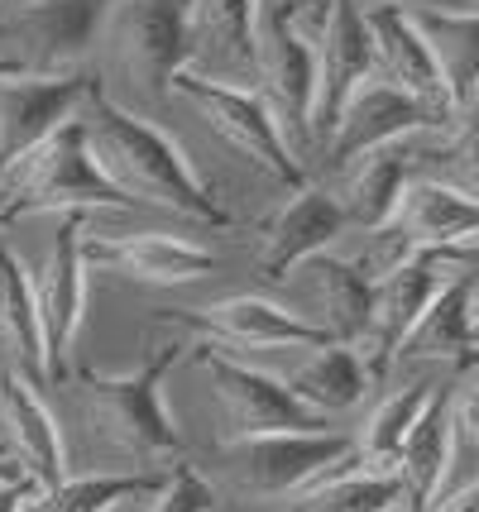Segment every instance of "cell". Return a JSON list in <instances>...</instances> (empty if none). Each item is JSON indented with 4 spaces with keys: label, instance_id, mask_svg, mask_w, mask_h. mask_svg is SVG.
<instances>
[{
    "label": "cell",
    "instance_id": "cell-1",
    "mask_svg": "<svg viewBox=\"0 0 479 512\" xmlns=\"http://www.w3.org/2000/svg\"><path fill=\"white\" fill-rule=\"evenodd\" d=\"M72 115L82 125L96 173L130 206H159V211H173V216L197 225H216V230L235 225V216L216 201V192L206 187L183 144L168 130H159L149 115L120 106L96 77L87 82Z\"/></svg>",
    "mask_w": 479,
    "mask_h": 512
},
{
    "label": "cell",
    "instance_id": "cell-25",
    "mask_svg": "<svg viewBox=\"0 0 479 512\" xmlns=\"http://www.w3.org/2000/svg\"><path fill=\"white\" fill-rule=\"evenodd\" d=\"M403 359H451L456 369H475V273L436 292L398 345V364Z\"/></svg>",
    "mask_w": 479,
    "mask_h": 512
},
{
    "label": "cell",
    "instance_id": "cell-6",
    "mask_svg": "<svg viewBox=\"0 0 479 512\" xmlns=\"http://www.w3.org/2000/svg\"><path fill=\"white\" fill-rule=\"evenodd\" d=\"M111 0H0V58L24 77L87 72Z\"/></svg>",
    "mask_w": 479,
    "mask_h": 512
},
{
    "label": "cell",
    "instance_id": "cell-5",
    "mask_svg": "<svg viewBox=\"0 0 479 512\" xmlns=\"http://www.w3.org/2000/svg\"><path fill=\"white\" fill-rule=\"evenodd\" d=\"M187 10L192 0H111L106 5L96 44H106L111 67L149 106H163L173 77L192 67Z\"/></svg>",
    "mask_w": 479,
    "mask_h": 512
},
{
    "label": "cell",
    "instance_id": "cell-16",
    "mask_svg": "<svg viewBox=\"0 0 479 512\" xmlns=\"http://www.w3.org/2000/svg\"><path fill=\"white\" fill-rule=\"evenodd\" d=\"M82 264L120 273V278H135V283L173 288V283L206 278L216 268V259H211V249L192 245V240H178V235H159V230H144V235H101V230H92V216H87V225H82Z\"/></svg>",
    "mask_w": 479,
    "mask_h": 512
},
{
    "label": "cell",
    "instance_id": "cell-4",
    "mask_svg": "<svg viewBox=\"0 0 479 512\" xmlns=\"http://www.w3.org/2000/svg\"><path fill=\"white\" fill-rule=\"evenodd\" d=\"M63 211H130V201L96 173L77 115L48 130L24 158H15L0 178V216H63Z\"/></svg>",
    "mask_w": 479,
    "mask_h": 512
},
{
    "label": "cell",
    "instance_id": "cell-33",
    "mask_svg": "<svg viewBox=\"0 0 479 512\" xmlns=\"http://www.w3.org/2000/svg\"><path fill=\"white\" fill-rule=\"evenodd\" d=\"M388 5H403L408 15H475L479 0H388Z\"/></svg>",
    "mask_w": 479,
    "mask_h": 512
},
{
    "label": "cell",
    "instance_id": "cell-23",
    "mask_svg": "<svg viewBox=\"0 0 479 512\" xmlns=\"http://www.w3.org/2000/svg\"><path fill=\"white\" fill-rule=\"evenodd\" d=\"M412 163H417V149L412 139L403 144H388V149H374V154L355 158L341 168V192H331L336 206H341L345 225H360L365 235L384 230L403 201V187L412 178Z\"/></svg>",
    "mask_w": 479,
    "mask_h": 512
},
{
    "label": "cell",
    "instance_id": "cell-30",
    "mask_svg": "<svg viewBox=\"0 0 479 512\" xmlns=\"http://www.w3.org/2000/svg\"><path fill=\"white\" fill-rule=\"evenodd\" d=\"M436 383L432 379H417L408 388H393L379 407H374V417L369 426L355 436V460L365 469H379V474H398V455L408 446L412 426L422 417V407L432 402Z\"/></svg>",
    "mask_w": 479,
    "mask_h": 512
},
{
    "label": "cell",
    "instance_id": "cell-17",
    "mask_svg": "<svg viewBox=\"0 0 479 512\" xmlns=\"http://www.w3.org/2000/svg\"><path fill=\"white\" fill-rule=\"evenodd\" d=\"M0 431H5V455H15L39 489H58L68 479V446H63V426L39 398L34 379L20 364L0 369Z\"/></svg>",
    "mask_w": 479,
    "mask_h": 512
},
{
    "label": "cell",
    "instance_id": "cell-35",
    "mask_svg": "<svg viewBox=\"0 0 479 512\" xmlns=\"http://www.w3.org/2000/svg\"><path fill=\"white\" fill-rule=\"evenodd\" d=\"M297 5H302V10H307L317 24H321V15H326V0H297Z\"/></svg>",
    "mask_w": 479,
    "mask_h": 512
},
{
    "label": "cell",
    "instance_id": "cell-15",
    "mask_svg": "<svg viewBox=\"0 0 479 512\" xmlns=\"http://www.w3.org/2000/svg\"><path fill=\"white\" fill-rule=\"evenodd\" d=\"M374 77V53L365 34V5L360 0H326L317 24V96H312V149L326 144L341 106L355 96L360 82Z\"/></svg>",
    "mask_w": 479,
    "mask_h": 512
},
{
    "label": "cell",
    "instance_id": "cell-19",
    "mask_svg": "<svg viewBox=\"0 0 479 512\" xmlns=\"http://www.w3.org/2000/svg\"><path fill=\"white\" fill-rule=\"evenodd\" d=\"M187 39H192L187 72L221 87L254 82V0H192Z\"/></svg>",
    "mask_w": 479,
    "mask_h": 512
},
{
    "label": "cell",
    "instance_id": "cell-26",
    "mask_svg": "<svg viewBox=\"0 0 479 512\" xmlns=\"http://www.w3.org/2000/svg\"><path fill=\"white\" fill-rule=\"evenodd\" d=\"M283 383H288V393L302 407H312L317 417H331V412H350L355 402H365L374 379H369L360 350H350V345H321L302 364H293V374Z\"/></svg>",
    "mask_w": 479,
    "mask_h": 512
},
{
    "label": "cell",
    "instance_id": "cell-18",
    "mask_svg": "<svg viewBox=\"0 0 479 512\" xmlns=\"http://www.w3.org/2000/svg\"><path fill=\"white\" fill-rule=\"evenodd\" d=\"M87 82H92V72H77V77H0V178L15 158H24L48 130H58L77 111Z\"/></svg>",
    "mask_w": 479,
    "mask_h": 512
},
{
    "label": "cell",
    "instance_id": "cell-34",
    "mask_svg": "<svg viewBox=\"0 0 479 512\" xmlns=\"http://www.w3.org/2000/svg\"><path fill=\"white\" fill-rule=\"evenodd\" d=\"M427 512H479V484L465 479L460 489H446Z\"/></svg>",
    "mask_w": 479,
    "mask_h": 512
},
{
    "label": "cell",
    "instance_id": "cell-24",
    "mask_svg": "<svg viewBox=\"0 0 479 512\" xmlns=\"http://www.w3.org/2000/svg\"><path fill=\"white\" fill-rule=\"evenodd\" d=\"M456 431H451V388L436 383L432 402L422 407V417L412 426L408 446L398 455V479H403V503L412 512H427L446 493L451 469H456Z\"/></svg>",
    "mask_w": 479,
    "mask_h": 512
},
{
    "label": "cell",
    "instance_id": "cell-29",
    "mask_svg": "<svg viewBox=\"0 0 479 512\" xmlns=\"http://www.w3.org/2000/svg\"><path fill=\"white\" fill-rule=\"evenodd\" d=\"M403 508V479L365 469L360 460L321 474L312 489H302L288 512H398Z\"/></svg>",
    "mask_w": 479,
    "mask_h": 512
},
{
    "label": "cell",
    "instance_id": "cell-2",
    "mask_svg": "<svg viewBox=\"0 0 479 512\" xmlns=\"http://www.w3.org/2000/svg\"><path fill=\"white\" fill-rule=\"evenodd\" d=\"M192 345L168 331L149 340L135 374H72L58 379L68 393L72 422L82 431L87 460H106V474H163L183 460V431L163 407V379Z\"/></svg>",
    "mask_w": 479,
    "mask_h": 512
},
{
    "label": "cell",
    "instance_id": "cell-36",
    "mask_svg": "<svg viewBox=\"0 0 479 512\" xmlns=\"http://www.w3.org/2000/svg\"><path fill=\"white\" fill-rule=\"evenodd\" d=\"M0 77H24V67L10 63V58H0Z\"/></svg>",
    "mask_w": 479,
    "mask_h": 512
},
{
    "label": "cell",
    "instance_id": "cell-10",
    "mask_svg": "<svg viewBox=\"0 0 479 512\" xmlns=\"http://www.w3.org/2000/svg\"><path fill=\"white\" fill-rule=\"evenodd\" d=\"M173 91H178L183 101H192V106L202 111L206 125L221 134L250 168H259L264 178H274L278 187H293V192L307 187V168H302L293 158V149L283 144L274 115L264 111V101L254 96V87H221V82H206L197 72H178L168 96H173Z\"/></svg>",
    "mask_w": 479,
    "mask_h": 512
},
{
    "label": "cell",
    "instance_id": "cell-31",
    "mask_svg": "<svg viewBox=\"0 0 479 512\" xmlns=\"http://www.w3.org/2000/svg\"><path fill=\"white\" fill-rule=\"evenodd\" d=\"M163 479L168 469L163 474H77V479H63L58 489L20 503V512H115L130 498H154Z\"/></svg>",
    "mask_w": 479,
    "mask_h": 512
},
{
    "label": "cell",
    "instance_id": "cell-7",
    "mask_svg": "<svg viewBox=\"0 0 479 512\" xmlns=\"http://www.w3.org/2000/svg\"><path fill=\"white\" fill-rule=\"evenodd\" d=\"M350 460H355V436L345 431H274L221 446V474L245 498H297L321 474Z\"/></svg>",
    "mask_w": 479,
    "mask_h": 512
},
{
    "label": "cell",
    "instance_id": "cell-22",
    "mask_svg": "<svg viewBox=\"0 0 479 512\" xmlns=\"http://www.w3.org/2000/svg\"><path fill=\"white\" fill-rule=\"evenodd\" d=\"M388 230H398L412 249H446V245H475L479 206L470 192L436 178H408L403 201L393 211Z\"/></svg>",
    "mask_w": 479,
    "mask_h": 512
},
{
    "label": "cell",
    "instance_id": "cell-14",
    "mask_svg": "<svg viewBox=\"0 0 479 512\" xmlns=\"http://www.w3.org/2000/svg\"><path fill=\"white\" fill-rule=\"evenodd\" d=\"M365 34H369V53H374V77H379V82L398 87L403 96H412L417 106H427L446 130L465 125V115H456L451 96H446V82H441V72H436V63H432V48H427L417 20H412L403 5H388V0L384 5H369ZM470 120H475V115H470Z\"/></svg>",
    "mask_w": 479,
    "mask_h": 512
},
{
    "label": "cell",
    "instance_id": "cell-8",
    "mask_svg": "<svg viewBox=\"0 0 479 512\" xmlns=\"http://www.w3.org/2000/svg\"><path fill=\"white\" fill-rule=\"evenodd\" d=\"M465 273H475V245H446V249H412L403 264L384 273L374 283V316H369V335L360 345L369 379H384L398 364V345L408 340L417 316L432 307V297L446 283H456Z\"/></svg>",
    "mask_w": 479,
    "mask_h": 512
},
{
    "label": "cell",
    "instance_id": "cell-13",
    "mask_svg": "<svg viewBox=\"0 0 479 512\" xmlns=\"http://www.w3.org/2000/svg\"><path fill=\"white\" fill-rule=\"evenodd\" d=\"M432 130L446 134V125L427 106H417L398 87L369 77L341 106L336 125H331L326 144H321V154H326V168L341 173L345 163L374 154V149H388V144H403V139H417V134H432Z\"/></svg>",
    "mask_w": 479,
    "mask_h": 512
},
{
    "label": "cell",
    "instance_id": "cell-27",
    "mask_svg": "<svg viewBox=\"0 0 479 512\" xmlns=\"http://www.w3.org/2000/svg\"><path fill=\"white\" fill-rule=\"evenodd\" d=\"M422 39L432 48V63L446 82V96L456 115H475V82H479V24L475 15H412Z\"/></svg>",
    "mask_w": 479,
    "mask_h": 512
},
{
    "label": "cell",
    "instance_id": "cell-37",
    "mask_svg": "<svg viewBox=\"0 0 479 512\" xmlns=\"http://www.w3.org/2000/svg\"><path fill=\"white\" fill-rule=\"evenodd\" d=\"M398 512H403V508H398Z\"/></svg>",
    "mask_w": 479,
    "mask_h": 512
},
{
    "label": "cell",
    "instance_id": "cell-9",
    "mask_svg": "<svg viewBox=\"0 0 479 512\" xmlns=\"http://www.w3.org/2000/svg\"><path fill=\"white\" fill-rule=\"evenodd\" d=\"M192 364L206 374L211 383V398L221 402V417H226V441L240 436H274V431H331L326 417H317L312 407L288 393V383L278 374L250 369L245 359L226 355L216 345H192Z\"/></svg>",
    "mask_w": 479,
    "mask_h": 512
},
{
    "label": "cell",
    "instance_id": "cell-21",
    "mask_svg": "<svg viewBox=\"0 0 479 512\" xmlns=\"http://www.w3.org/2000/svg\"><path fill=\"white\" fill-rule=\"evenodd\" d=\"M345 230V216L336 197L326 187H297L293 201L278 211L259 235V273L269 283H283L297 264H307L312 254H326V245Z\"/></svg>",
    "mask_w": 479,
    "mask_h": 512
},
{
    "label": "cell",
    "instance_id": "cell-28",
    "mask_svg": "<svg viewBox=\"0 0 479 512\" xmlns=\"http://www.w3.org/2000/svg\"><path fill=\"white\" fill-rule=\"evenodd\" d=\"M0 340L29 379H44V335H39L29 268L5 235H0Z\"/></svg>",
    "mask_w": 479,
    "mask_h": 512
},
{
    "label": "cell",
    "instance_id": "cell-20",
    "mask_svg": "<svg viewBox=\"0 0 479 512\" xmlns=\"http://www.w3.org/2000/svg\"><path fill=\"white\" fill-rule=\"evenodd\" d=\"M288 278H302V288L312 297L317 312L307 321L326 331L331 345H350L360 350L369 335V316H374V283L355 268V259H336V254H312L307 264H297Z\"/></svg>",
    "mask_w": 479,
    "mask_h": 512
},
{
    "label": "cell",
    "instance_id": "cell-12",
    "mask_svg": "<svg viewBox=\"0 0 479 512\" xmlns=\"http://www.w3.org/2000/svg\"><path fill=\"white\" fill-rule=\"evenodd\" d=\"M159 326L206 335V345H216L226 355L230 350H321V345H331L326 331H317L302 312L283 307L274 297H254V292L221 297L211 307H173V312H159Z\"/></svg>",
    "mask_w": 479,
    "mask_h": 512
},
{
    "label": "cell",
    "instance_id": "cell-11",
    "mask_svg": "<svg viewBox=\"0 0 479 512\" xmlns=\"http://www.w3.org/2000/svg\"><path fill=\"white\" fill-rule=\"evenodd\" d=\"M82 211H63L58 230L48 240L39 268L29 273L34 288V312H39V335H44V379H68V355L82 335L87 316V264H82Z\"/></svg>",
    "mask_w": 479,
    "mask_h": 512
},
{
    "label": "cell",
    "instance_id": "cell-32",
    "mask_svg": "<svg viewBox=\"0 0 479 512\" xmlns=\"http://www.w3.org/2000/svg\"><path fill=\"white\" fill-rule=\"evenodd\" d=\"M211 508H216V489L187 460L168 465V479H163V489L149 503V512H211Z\"/></svg>",
    "mask_w": 479,
    "mask_h": 512
},
{
    "label": "cell",
    "instance_id": "cell-3",
    "mask_svg": "<svg viewBox=\"0 0 479 512\" xmlns=\"http://www.w3.org/2000/svg\"><path fill=\"white\" fill-rule=\"evenodd\" d=\"M297 0H254V96L274 115L293 158L312 154V96H317V34Z\"/></svg>",
    "mask_w": 479,
    "mask_h": 512
}]
</instances>
